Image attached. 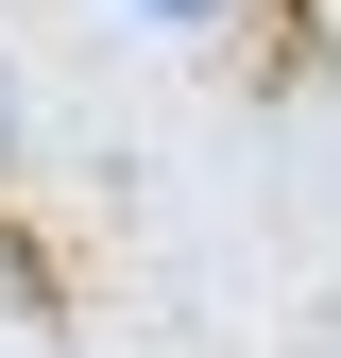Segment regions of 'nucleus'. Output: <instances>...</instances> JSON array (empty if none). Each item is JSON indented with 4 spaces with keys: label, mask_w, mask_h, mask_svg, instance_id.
I'll use <instances>...</instances> for the list:
<instances>
[{
    "label": "nucleus",
    "mask_w": 341,
    "mask_h": 358,
    "mask_svg": "<svg viewBox=\"0 0 341 358\" xmlns=\"http://www.w3.org/2000/svg\"><path fill=\"white\" fill-rule=\"evenodd\" d=\"M137 17H222V0H137Z\"/></svg>",
    "instance_id": "f257e3e1"
},
{
    "label": "nucleus",
    "mask_w": 341,
    "mask_h": 358,
    "mask_svg": "<svg viewBox=\"0 0 341 358\" xmlns=\"http://www.w3.org/2000/svg\"><path fill=\"white\" fill-rule=\"evenodd\" d=\"M0 120H17V85H0Z\"/></svg>",
    "instance_id": "f03ea898"
}]
</instances>
